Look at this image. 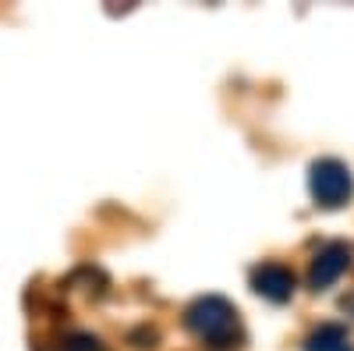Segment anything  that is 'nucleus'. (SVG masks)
<instances>
[{
	"label": "nucleus",
	"mask_w": 354,
	"mask_h": 351,
	"mask_svg": "<svg viewBox=\"0 0 354 351\" xmlns=\"http://www.w3.org/2000/svg\"><path fill=\"white\" fill-rule=\"evenodd\" d=\"M185 327L205 341L209 348H230L234 341L241 337V319L238 309H234L227 298L220 295H202L185 309Z\"/></svg>",
	"instance_id": "1"
},
{
	"label": "nucleus",
	"mask_w": 354,
	"mask_h": 351,
	"mask_svg": "<svg viewBox=\"0 0 354 351\" xmlns=\"http://www.w3.org/2000/svg\"><path fill=\"white\" fill-rule=\"evenodd\" d=\"M308 192H312V199L319 202V206H326V210L344 206V202L354 195V178H351L347 163L315 160L312 170H308Z\"/></svg>",
	"instance_id": "2"
},
{
	"label": "nucleus",
	"mask_w": 354,
	"mask_h": 351,
	"mask_svg": "<svg viewBox=\"0 0 354 351\" xmlns=\"http://www.w3.org/2000/svg\"><path fill=\"white\" fill-rule=\"evenodd\" d=\"M351 267V249L344 242H330V245H322L312 259V270H308V287L322 291V287H330L337 284Z\"/></svg>",
	"instance_id": "3"
},
{
	"label": "nucleus",
	"mask_w": 354,
	"mask_h": 351,
	"mask_svg": "<svg viewBox=\"0 0 354 351\" xmlns=\"http://www.w3.org/2000/svg\"><path fill=\"white\" fill-rule=\"evenodd\" d=\"M252 287H255V295L280 305L294 295V273L287 267H280V262H262V267L252 270Z\"/></svg>",
	"instance_id": "4"
},
{
	"label": "nucleus",
	"mask_w": 354,
	"mask_h": 351,
	"mask_svg": "<svg viewBox=\"0 0 354 351\" xmlns=\"http://www.w3.org/2000/svg\"><path fill=\"white\" fill-rule=\"evenodd\" d=\"M305 351H354V344H351V337H347L344 327L322 323V327H315V330L308 334Z\"/></svg>",
	"instance_id": "5"
},
{
	"label": "nucleus",
	"mask_w": 354,
	"mask_h": 351,
	"mask_svg": "<svg viewBox=\"0 0 354 351\" xmlns=\"http://www.w3.org/2000/svg\"><path fill=\"white\" fill-rule=\"evenodd\" d=\"M61 351H106V344L93 334H68L61 341Z\"/></svg>",
	"instance_id": "6"
}]
</instances>
